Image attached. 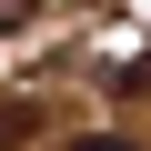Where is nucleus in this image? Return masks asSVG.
Masks as SVG:
<instances>
[{
	"label": "nucleus",
	"mask_w": 151,
	"mask_h": 151,
	"mask_svg": "<svg viewBox=\"0 0 151 151\" xmlns=\"http://www.w3.org/2000/svg\"><path fill=\"white\" fill-rule=\"evenodd\" d=\"M30 131H40V101H10V91H0V151H20Z\"/></svg>",
	"instance_id": "f257e3e1"
},
{
	"label": "nucleus",
	"mask_w": 151,
	"mask_h": 151,
	"mask_svg": "<svg viewBox=\"0 0 151 151\" xmlns=\"http://www.w3.org/2000/svg\"><path fill=\"white\" fill-rule=\"evenodd\" d=\"M30 10H40V0H0V30H20V20H30Z\"/></svg>",
	"instance_id": "f03ea898"
},
{
	"label": "nucleus",
	"mask_w": 151,
	"mask_h": 151,
	"mask_svg": "<svg viewBox=\"0 0 151 151\" xmlns=\"http://www.w3.org/2000/svg\"><path fill=\"white\" fill-rule=\"evenodd\" d=\"M81 151H131V141H81Z\"/></svg>",
	"instance_id": "7ed1b4c3"
}]
</instances>
